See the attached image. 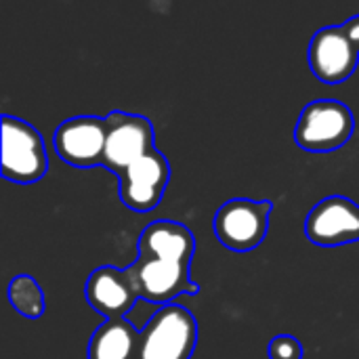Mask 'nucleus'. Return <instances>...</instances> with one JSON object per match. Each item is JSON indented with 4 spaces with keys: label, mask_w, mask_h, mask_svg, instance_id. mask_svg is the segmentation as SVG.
<instances>
[{
    "label": "nucleus",
    "mask_w": 359,
    "mask_h": 359,
    "mask_svg": "<svg viewBox=\"0 0 359 359\" xmlns=\"http://www.w3.org/2000/svg\"><path fill=\"white\" fill-rule=\"evenodd\" d=\"M196 240L189 227L177 221H154L139 238V257L126 267L139 299L168 305L181 294H198L189 278Z\"/></svg>",
    "instance_id": "nucleus-1"
},
{
    "label": "nucleus",
    "mask_w": 359,
    "mask_h": 359,
    "mask_svg": "<svg viewBox=\"0 0 359 359\" xmlns=\"http://www.w3.org/2000/svg\"><path fill=\"white\" fill-rule=\"evenodd\" d=\"M198 343V322L181 305L160 307L141 330L137 359H191Z\"/></svg>",
    "instance_id": "nucleus-2"
},
{
    "label": "nucleus",
    "mask_w": 359,
    "mask_h": 359,
    "mask_svg": "<svg viewBox=\"0 0 359 359\" xmlns=\"http://www.w3.org/2000/svg\"><path fill=\"white\" fill-rule=\"evenodd\" d=\"M355 130L351 109L337 99H318L305 105L294 128L299 147L311 154H328L341 149Z\"/></svg>",
    "instance_id": "nucleus-3"
},
{
    "label": "nucleus",
    "mask_w": 359,
    "mask_h": 359,
    "mask_svg": "<svg viewBox=\"0 0 359 359\" xmlns=\"http://www.w3.org/2000/svg\"><path fill=\"white\" fill-rule=\"evenodd\" d=\"M48 168L42 135L21 118L2 116V177L13 183H36Z\"/></svg>",
    "instance_id": "nucleus-4"
},
{
    "label": "nucleus",
    "mask_w": 359,
    "mask_h": 359,
    "mask_svg": "<svg viewBox=\"0 0 359 359\" xmlns=\"http://www.w3.org/2000/svg\"><path fill=\"white\" fill-rule=\"evenodd\" d=\"M273 204L269 200L233 198L225 202L212 221L217 240L233 252L255 250L267 236Z\"/></svg>",
    "instance_id": "nucleus-5"
},
{
    "label": "nucleus",
    "mask_w": 359,
    "mask_h": 359,
    "mask_svg": "<svg viewBox=\"0 0 359 359\" xmlns=\"http://www.w3.org/2000/svg\"><path fill=\"white\" fill-rule=\"evenodd\" d=\"M105 122L107 143L101 166L111 170L114 175L120 177L128 166H133L137 160L156 149V130L149 118L141 114H126L114 109L105 116Z\"/></svg>",
    "instance_id": "nucleus-6"
},
{
    "label": "nucleus",
    "mask_w": 359,
    "mask_h": 359,
    "mask_svg": "<svg viewBox=\"0 0 359 359\" xmlns=\"http://www.w3.org/2000/svg\"><path fill=\"white\" fill-rule=\"evenodd\" d=\"M55 151L76 168L103 164L107 143V122L99 116H76L59 124L53 137Z\"/></svg>",
    "instance_id": "nucleus-7"
},
{
    "label": "nucleus",
    "mask_w": 359,
    "mask_h": 359,
    "mask_svg": "<svg viewBox=\"0 0 359 359\" xmlns=\"http://www.w3.org/2000/svg\"><path fill=\"white\" fill-rule=\"evenodd\" d=\"M170 181V164L158 149L137 160L120 175V198L137 212L154 210Z\"/></svg>",
    "instance_id": "nucleus-8"
},
{
    "label": "nucleus",
    "mask_w": 359,
    "mask_h": 359,
    "mask_svg": "<svg viewBox=\"0 0 359 359\" xmlns=\"http://www.w3.org/2000/svg\"><path fill=\"white\" fill-rule=\"evenodd\" d=\"M305 233L318 246L359 242V204L345 196L324 198L307 215Z\"/></svg>",
    "instance_id": "nucleus-9"
},
{
    "label": "nucleus",
    "mask_w": 359,
    "mask_h": 359,
    "mask_svg": "<svg viewBox=\"0 0 359 359\" xmlns=\"http://www.w3.org/2000/svg\"><path fill=\"white\" fill-rule=\"evenodd\" d=\"M359 63V48L349 40L343 25H328L313 34L309 44L311 72L326 84L347 80Z\"/></svg>",
    "instance_id": "nucleus-10"
},
{
    "label": "nucleus",
    "mask_w": 359,
    "mask_h": 359,
    "mask_svg": "<svg viewBox=\"0 0 359 359\" xmlns=\"http://www.w3.org/2000/svg\"><path fill=\"white\" fill-rule=\"evenodd\" d=\"M86 301L107 320H116L124 318L135 307V303L139 301V292L133 284L128 269L103 265L88 276Z\"/></svg>",
    "instance_id": "nucleus-11"
},
{
    "label": "nucleus",
    "mask_w": 359,
    "mask_h": 359,
    "mask_svg": "<svg viewBox=\"0 0 359 359\" xmlns=\"http://www.w3.org/2000/svg\"><path fill=\"white\" fill-rule=\"evenodd\" d=\"M141 332L124 318L105 320L90 337L88 359H137Z\"/></svg>",
    "instance_id": "nucleus-12"
},
{
    "label": "nucleus",
    "mask_w": 359,
    "mask_h": 359,
    "mask_svg": "<svg viewBox=\"0 0 359 359\" xmlns=\"http://www.w3.org/2000/svg\"><path fill=\"white\" fill-rule=\"evenodd\" d=\"M8 303L27 320H38L44 313V292L32 276H15L6 288Z\"/></svg>",
    "instance_id": "nucleus-13"
},
{
    "label": "nucleus",
    "mask_w": 359,
    "mask_h": 359,
    "mask_svg": "<svg viewBox=\"0 0 359 359\" xmlns=\"http://www.w3.org/2000/svg\"><path fill=\"white\" fill-rule=\"evenodd\" d=\"M269 359H303V345L290 334H278L269 341Z\"/></svg>",
    "instance_id": "nucleus-14"
},
{
    "label": "nucleus",
    "mask_w": 359,
    "mask_h": 359,
    "mask_svg": "<svg viewBox=\"0 0 359 359\" xmlns=\"http://www.w3.org/2000/svg\"><path fill=\"white\" fill-rule=\"evenodd\" d=\"M343 29H345V34L349 36V40L359 48V15L347 19V21L343 23Z\"/></svg>",
    "instance_id": "nucleus-15"
}]
</instances>
